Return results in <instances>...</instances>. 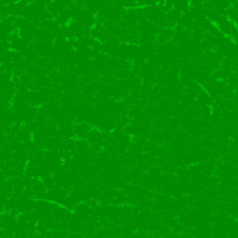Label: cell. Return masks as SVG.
<instances>
[{"mask_svg": "<svg viewBox=\"0 0 238 238\" xmlns=\"http://www.w3.org/2000/svg\"><path fill=\"white\" fill-rule=\"evenodd\" d=\"M35 193L30 188H25L22 193V198L27 200L35 199Z\"/></svg>", "mask_w": 238, "mask_h": 238, "instance_id": "cell-5", "label": "cell"}, {"mask_svg": "<svg viewBox=\"0 0 238 238\" xmlns=\"http://www.w3.org/2000/svg\"><path fill=\"white\" fill-rule=\"evenodd\" d=\"M35 199L37 201H50V197L47 191L35 194Z\"/></svg>", "mask_w": 238, "mask_h": 238, "instance_id": "cell-6", "label": "cell"}, {"mask_svg": "<svg viewBox=\"0 0 238 238\" xmlns=\"http://www.w3.org/2000/svg\"><path fill=\"white\" fill-rule=\"evenodd\" d=\"M33 238H45L44 236L42 234H39V233L36 232V234L34 235Z\"/></svg>", "mask_w": 238, "mask_h": 238, "instance_id": "cell-9", "label": "cell"}, {"mask_svg": "<svg viewBox=\"0 0 238 238\" xmlns=\"http://www.w3.org/2000/svg\"><path fill=\"white\" fill-rule=\"evenodd\" d=\"M138 189H139L137 185H135L134 183H127L122 190L123 191L124 193L128 196V195L136 194Z\"/></svg>", "mask_w": 238, "mask_h": 238, "instance_id": "cell-1", "label": "cell"}, {"mask_svg": "<svg viewBox=\"0 0 238 238\" xmlns=\"http://www.w3.org/2000/svg\"><path fill=\"white\" fill-rule=\"evenodd\" d=\"M31 189L33 191L35 194L45 192L47 191V189L43 184L42 180H39L33 186L31 187Z\"/></svg>", "mask_w": 238, "mask_h": 238, "instance_id": "cell-2", "label": "cell"}, {"mask_svg": "<svg viewBox=\"0 0 238 238\" xmlns=\"http://www.w3.org/2000/svg\"><path fill=\"white\" fill-rule=\"evenodd\" d=\"M27 200V199H23L22 197L16 198L15 207L18 209L20 214L26 211V203Z\"/></svg>", "mask_w": 238, "mask_h": 238, "instance_id": "cell-3", "label": "cell"}, {"mask_svg": "<svg viewBox=\"0 0 238 238\" xmlns=\"http://www.w3.org/2000/svg\"><path fill=\"white\" fill-rule=\"evenodd\" d=\"M37 208V201L35 199L27 200L26 203V211L29 212L36 211Z\"/></svg>", "mask_w": 238, "mask_h": 238, "instance_id": "cell-4", "label": "cell"}, {"mask_svg": "<svg viewBox=\"0 0 238 238\" xmlns=\"http://www.w3.org/2000/svg\"><path fill=\"white\" fill-rule=\"evenodd\" d=\"M27 238H30V237H27Z\"/></svg>", "mask_w": 238, "mask_h": 238, "instance_id": "cell-10", "label": "cell"}, {"mask_svg": "<svg viewBox=\"0 0 238 238\" xmlns=\"http://www.w3.org/2000/svg\"><path fill=\"white\" fill-rule=\"evenodd\" d=\"M5 225L4 224V221L3 220L1 219L0 220V229H5Z\"/></svg>", "mask_w": 238, "mask_h": 238, "instance_id": "cell-8", "label": "cell"}, {"mask_svg": "<svg viewBox=\"0 0 238 238\" xmlns=\"http://www.w3.org/2000/svg\"><path fill=\"white\" fill-rule=\"evenodd\" d=\"M20 214V213H19L18 209L15 208V207L11 208L9 212V215L10 216L15 218L17 217Z\"/></svg>", "mask_w": 238, "mask_h": 238, "instance_id": "cell-7", "label": "cell"}]
</instances>
